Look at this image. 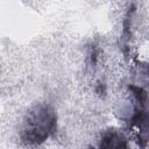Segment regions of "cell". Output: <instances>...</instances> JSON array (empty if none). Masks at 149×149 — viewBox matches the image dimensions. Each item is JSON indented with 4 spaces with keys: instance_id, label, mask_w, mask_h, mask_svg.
Returning a JSON list of instances; mask_svg holds the SVG:
<instances>
[{
    "instance_id": "2",
    "label": "cell",
    "mask_w": 149,
    "mask_h": 149,
    "mask_svg": "<svg viewBox=\"0 0 149 149\" xmlns=\"http://www.w3.org/2000/svg\"><path fill=\"white\" fill-rule=\"evenodd\" d=\"M100 147L102 148H126L127 142L122 135H120L118 132L112 130V132H107L104 134L101 142H100Z\"/></svg>"
},
{
    "instance_id": "1",
    "label": "cell",
    "mask_w": 149,
    "mask_h": 149,
    "mask_svg": "<svg viewBox=\"0 0 149 149\" xmlns=\"http://www.w3.org/2000/svg\"><path fill=\"white\" fill-rule=\"evenodd\" d=\"M56 112L49 105L41 104L30 109L26 116L22 140L28 144H41L56 129Z\"/></svg>"
}]
</instances>
